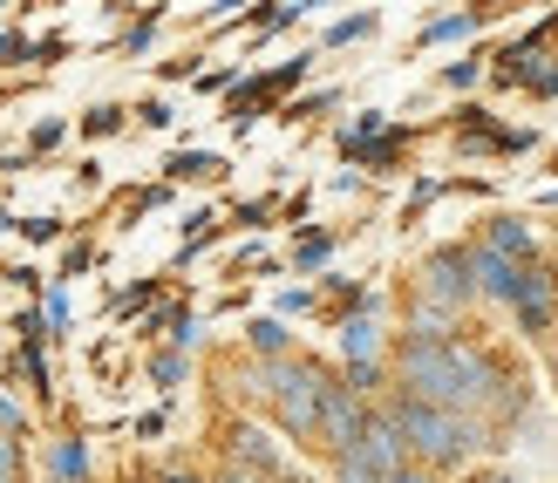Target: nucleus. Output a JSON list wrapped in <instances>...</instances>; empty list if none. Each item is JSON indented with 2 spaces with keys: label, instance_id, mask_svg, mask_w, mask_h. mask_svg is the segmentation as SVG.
I'll return each mask as SVG.
<instances>
[{
  "label": "nucleus",
  "instance_id": "a878e982",
  "mask_svg": "<svg viewBox=\"0 0 558 483\" xmlns=\"http://www.w3.org/2000/svg\"><path fill=\"white\" fill-rule=\"evenodd\" d=\"M551 375H558V354H551Z\"/></svg>",
  "mask_w": 558,
  "mask_h": 483
},
{
  "label": "nucleus",
  "instance_id": "5701e85b",
  "mask_svg": "<svg viewBox=\"0 0 558 483\" xmlns=\"http://www.w3.org/2000/svg\"><path fill=\"white\" fill-rule=\"evenodd\" d=\"M388 483H436L429 470H402V476H388Z\"/></svg>",
  "mask_w": 558,
  "mask_h": 483
},
{
  "label": "nucleus",
  "instance_id": "9b49d317",
  "mask_svg": "<svg viewBox=\"0 0 558 483\" xmlns=\"http://www.w3.org/2000/svg\"><path fill=\"white\" fill-rule=\"evenodd\" d=\"M450 321H457V306H436V300H415V306H409L415 340H450Z\"/></svg>",
  "mask_w": 558,
  "mask_h": 483
},
{
  "label": "nucleus",
  "instance_id": "f03ea898",
  "mask_svg": "<svg viewBox=\"0 0 558 483\" xmlns=\"http://www.w3.org/2000/svg\"><path fill=\"white\" fill-rule=\"evenodd\" d=\"M402 395H415V402L429 409H457L463 415V367H457V340H415L402 348Z\"/></svg>",
  "mask_w": 558,
  "mask_h": 483
},
{
  "label": "nucleus",
  "instance_id": "4be33fe9",
  "mask_svg": "<svg viewBox=\"0 0 558 483\" xmlns=\"http://www.w3.org/2000/svg\"><path fill=\"white\" fill-rule=\"evenodd\" d=\"M470 483H524V476H511V470H484V476H470Z\"/></svg>",
  "mask_w": 558,
  "mask_h": 483
},
{
  "label": "nucleus",
  "instance_id": "dca6fc26",
  "mask_svg": "<svg viewBox=\"0 0 558 483\" xmlns=\"http://www.w3.org/2000/svg\"><path fill=\"white\" fill-rule=\"evenodd\" d=\"M89 130H96V136H109V130H123V109H117V102H102V109H89Z\"/></svg>",
  "mask_w": 558,
  "mask_h": 483
},
{
  "label": "nucleus",
  "instance_id": "4468645a",
  "mask_svg": "<svg viewBox=\"0 0 558 483\" xmlns=\"http://www.w3.org/2000/svg\"><path fill=\"white\" fill-rule=\"evenodd\" d=\"M0 483H21V436H0Z\"/></svg>",
  "mask_w": 558,
  "mask_h": 483
},
{
  "label": "nucleus",
  "instance_id": "a211bd4d",
  "mask_svg": "<svg viewBox=\"0 0 558 483\" xmlns=\"http://www.w3.org/2000/svg\"><path fill=\"white\" fill-rule=\"evenodd\" d=\"M450 35H470V14H450V21H436L423 41H450Z\"/></svg>",
  "mask_w": 558,
  "mask_h": 483
},
{
  "label": "nucleus",
  "instance_id": "f257e3e1",
  "mask_svg": "<svg viewBox=\"0 0 558 483\" xmlns=\"http://www.w3.org/2000/svg\"><path fill=\"white\" fill-rule=\"evenodd\" d=\"M388 415H396L402 443H409L423 463H436V470H450V463H463V457H477V449H490V422H484V415L429 409V402H415V395H402Z\"/></svg>",
  "mask_w": 558,
  "mask_h": 483
},
{
  "label": "nucleus",
  "instance_id": "6ab92c4d",
  "mask_svg": "<svg viewBox=\"0 0 558 483\" xmlns=\"http://www.w3.org/2000/svg\"><path fill=\"white\" fill-rule=\"evenodd\" d=\"M375 14H354V21H333V41H354V35H368Z\"/></svg>",
  "mask_w": 558,
  "mask_h": 483
},
{
  "label": "nucleus",
  "instance_id": "f3484780",
  "mask_svg": "<svg viewBox=\"0 0 558 483\" xmlns=\"http://www.w3.org/2000/svg\"><path fill=\"white\" fill-rule=\"evenodd\" d=\"M150 375H157L163 388H171V382H184V354H157V367H150Z\"/></svg>",
  "mask_w": 558,
  "mask_h": 483
},
{
  "label": "nucleus",
  "instance_id": "ddd939ff",
  "mask_svg": "<svg viewBox=\"0 0 558 483\" xmlns=\"http://www.w3.org/2000/svg\"><path fill=\"white\" fill-rule=\"evenodd\" d=\"M54 470H62L69 483H82V470H89V449H82L75 436H62V443H54Z\"/></svg>",
  "mask_w": 558,
  "mask_h": 483
},
{
  "label": "nucleus",
  "instance_id": "9d476101",
  "mask_svg": "<svg viewBox=\"0 0 558 483\" xmlns=\"http://www.w3.org/2000/svg\"><path fill=\"white\" fill-rule=\"evenodd\" d=\"M375 348H381V334H375L368 314L341 327V354H348V367H375Z\"/></svg>",
  "mask_w": 558,
  "mask_h": 483
},
{
  "label": "nucleus",
  "instance_id": "423d86ee",
  "mask_svg": "<svg viewBox=\"0 0 558 483\" xmlns=\"http://www.w3.org/2000/svg\"><path fill=\"white\" fill-rule=\"evenodd\" d=\"M470 293H477V279H470V252H436V259L423 266V300H436V306H463Z\"/></svg>",
  "mask_w": 558,
  "mask_h": 483
},
{
  "label": "nucleus",
  "instance_id": "2eb2a0df",
  "mask_svg": "<svg viewBox=\"0 0 558 483\" xmlns=\"http://www.w3.org/2000/svg\"><path fill=\"white\" fill-rule=\"evenodd\" d=\"M253 348L279 354V348H287V327H279V321H253Z\"/></svg>",
  "mask_w": 558,
  "mask_h": 483
},
{
  "label": "nucleus",
  "instance_id": "0eeeda50",
  "mask_svg": "<svg viewBox=\"0 0 558 483\" xmlns=\"http://www.w3.org/2000/svg\"><path fill=\"white\" fill-rule=\"evenodd\" d=\"M518 321H524V334H545L551 321H558V273L551 266H524V287H518Z\"/></svg>",
  "mask_w": 558,
  "mask_h": 483
},
{
  "label": "nucleus",
  "instance_id": "b1692460",
  "mask_svg": "<svg viewBox=\"0 0 558 483\" xmlns=\"http://www.w3.org/2000/svg\"><path fill=\"white\" fill-rule=\"evenodd\" d=\"M163 483H198V476H191V470H171V476H163Z\"/></svg>",
  "mask_w": 558,
  "mask_h": 483
},
{
  "label": "nucleus",
  "instance_id": "20e7f679",
  "mask_svg": "<svg viewBox=\"0 0 558 483\" xmlns=\"http://www.w3.org/2000/svg\"><path fill=\"white\" fill-rule=\"evenodd\" d=\"M361 430H368V409H361V395L348 382H327V402H320V443L333 457H354Z\"/></svg>",
  "mask_w": 558,
  "mask_h": 483
},
{
  "label": "nucleus",
  "instance_id": "f8f14e48",
  "mask_svg": "<svg viewBox=\"0 0 558 483\" xmlns=\"http://www.w3.org/2000/svg\"><path fill=\"white\" fill-rule=\"evenodd\" d=\"M232 457H239L245 470H259V476H279V457H272V443H266L259 430H239V436H232Z\"/></svg>",
  "mask_w": 558,
  "mask_h": 483
},
{
  "label": "nucleus",
  "instance_id": "aec40b11",
  "mask_svg": "<svg viewBox=\"0 0 558 483\" xmlns=\"http://www.w3.org/2000/svg\"><path fill=\"white\" fill-rule=\"evenodd\" d=\"M538 96H558V69H538V82H532Z\"/></svg>",
  "mask_w": 558,
  "mask_h": 483
},
{
  "label": "nucleus",
  "instance_id": "393cba45",
  "mask_svg": "<svg viewBox=\"0 0 558 483\" xmlns=\"http://www.w3.org/2000/svg\"><path fill=\"white\" fill-rule=\"evenodd\" d=\"M226 483H253V476H245V470H232V476H226Z\"/></svg>",
  "mask_w": 558,
  "mask_h": 483
},
{
  "label": "nucleus",
  "instance_id": "7ed1b4c3",
  "mask_svg": "<svg viewBox=\"0 0 558 483\" xmlns=\"http://www.w3.org/2000/svg\"><path fill=\"white\" fill-rule=\"evenodd\" d=\"M266 395H272V409H279V422H287L293 436H320L327 375H320L314 361H279V367H266Z\"/></svg>",
  "mask_w": 558,
  "mask_h": 483
},
{
  "label": "nucleus",
  "instance_id": "412c9836",
  "mask_svg": "<svg viewBox=\"0 0 558 483\" xmlns=\"http://www.w3.org/2000/svg\"><path fill=\"white\" fill-rule=\"evenodd\" d=\"M8 55H27V41L21 35H0V62H8Z\"/></svg>",
  "mask_w": 558,
  "mask_h": 483
},
{
  "label": "nucleus",
  "instance_id": "1a4fd4ad",
  "mask_svg": "<svg viewBox=\"0 0 558 483\" xmlns=\"http://www.w3.org/2000/svg\"><path fill=\"white\" fill-rule=\"evenodd\" d=\"M484 245L505 252V259H518V266H532V225H524V218H490V239Z\"/></svg>",
  "mask_w": 558,
  "mask_h": 483
},
{
  "label": "nucleus",
  "instance_id": "6e6552de",
  "mask_svg": "<svg viewBox=\"0 0 558 483\" xmlns=\"http://www.w3.org/2000/svg\"><path fill=\"white\" fill-rule=\"evenodd\" d=\"M470 279H477V293H490V300H518L524 266L505 259V252H490V245H470Z\"/></svg>",
  "mask_w": 558,
  "mask_h": 483
},
{
  "label": "nucleus",
  "instance_id": "39448f33",
  "mask_svg": "<svg viewBox=\"0 0 558 483\" xmlns=\"http://www.w3.org/2000/svg\"><path fill=\"white\" fill-rule=\"evenodd\" d=\"M354 463H368L381 483L409 470V443H402V430H396V415H388V409L368 415V430H361V443H354Z\"/></svg>",
  "mask_w": 558,
  "mask_h": 483
}]
</instances>
